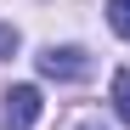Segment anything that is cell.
<instances>
[{
	"label": "cell",
	"mask_w": 130,
	"mask_h": 130,
	"mask_svg": "<svg viewBox=\"0 0 130 130\" xmlns=\"http://www.w3.org/2000/svg\"><path fill=\"white\" fill-rule=\"evenodd\" d=\"M34 119H40V91L34 85H11L6 102H0V124L6 130H34Z\"/></svg>",
	"instance_id": "1"
},
{
	"label": "cell",
	"mask_w": 130,
	"mask_h": 130,
	"mask_svg": "<svg viewBox=\"0 0 130 130\" xmlns=\"http://www.w3.org/2000/svg\"><path fill=\"white\" fill-rule=\"evenodd\" d=\"M113 107H119V119L130 124V68H119V74H113Z\"/></svg>",
	"instance_id": "3"
},
{
	"label": "cell",
	"mask_w": 130,
	"mask_h": 130,
	"mask_svg": "<svg viewBox=\"0 0 130 130\" xmlns=\"http://www.w3.org/2000/svg\"><path fill=\"white\" fill-rule=\"evenodd\" d=\"M107 23L119 40H130V0H107Z\"/></svg>",
	"instance_id": "4"
},
{
	"label": "cell",
	"mask_w": 130,
	"mask_h": 130,
	"mask_svg": "<svg viewBox=\"0 0 130 130\" xmlns=\"http://www.w3.org/2000/svg\"><path fill=\"white\" fill-rule=\"evenodd\" d=\"M40 74H45V79H85L91 62H85L79 45H45V51H40Z\"/></svg>",
	"instance_id": "2"
},
{
	"label": "cell",
	"mask_w": 130,
	"mask_h": 130,
	"mask_svg": "<svg viewBox=\"0 0 130 130\" xmlns=\"http://www.w3.org/2000/svg\"><path fill=\"white\" fill-rule=\"evenodd\" d=\"M79 130H102V124H79Z\"/></svg>",
	"instance_id": "5"
}]
</instances>
